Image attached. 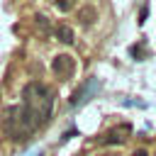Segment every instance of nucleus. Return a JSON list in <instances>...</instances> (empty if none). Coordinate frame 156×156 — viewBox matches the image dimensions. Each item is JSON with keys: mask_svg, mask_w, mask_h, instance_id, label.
Here are the masks:
<instances>
[{"mask_svg": "<svg viewBox=\"0 0 156 156\" xmlns=\"http://www.w3.org/2000/svg\"><path fill=\"white\" fill-rule=\"evenodd\" d=\"M22 105H24V107L29 110V115L41 124V122H46V119L51 117V110H54V93H51L46 85L32 80V83H27L24 90H22Z\"/></svg>", "mask_w": 156, "mask_h": 156, "instance_id": "obj_1", "label": "nucleus"}, {"mask_svg": "<svg viewBox=\"0 0 156 156\" xmlns=\"http://www.w3.org/2000/svg\"><path fill=\"white\" fill-rule=\"evenodd\" d=\"M37 119L29 115V110L22 105V107H17V105H12V107H7V112H5V122H2V127H5V134L10 136V139H15V141H20V139H27L34 129H37Z\"/></svg>", "mask_w": 156, "mask_h": 156, "instance_id": "obj_2", "label": "nucleus"}, {"mask_svg": "<svg viewBox=\"0 0 156 156\" xmlns=\"http://www.w3.org/2000/svg\"><path fill=\"white\" fill-rule=\"evenodd\" d=\"M132 156H149V151H146V149H136Z\"/></svg>", "mask_w": 156, "mask_h": 156, "instance_id": "obj_10", "label": "nucleus"}, {"mask_svg": "<svg viewBox=\"0 0 156 156\" xmlns=\"http://www.w3.org/2000/svg\"><path fill=\"white\" fill-rule=\"evenodd\" d=\"M78 20H80L83 27H90V24L98 20V10L90 7V5H88V7H80V10H78Z\"/></svg>", "mask_w": 156, "mask_h": 156, "instance_id": "obj_5", "label": "nucleus"}, {"mask_svg": "<svg viewBox=\"0 0 156 156\" xmlns=\"http://www.w3.org/2000/svg\"><path fill=\"white\" fill-rule=\"evenodd\" d=\"M146 15H149V7H141V15H139V24L146 22Z\"/></svg>", "mask_w": 156, "mask_h": 156, "instance_id": "obj_9", "label": "nucleus"}, {"mask_svg": "<svg viewBox=\"0 0 156 156\" xmlns=\"http://www.w3.org/2000/svg\"><path fill=\"white\" fill-rule=\"evenodd\" d=\"M54 5H56L58 12H71L76 7V0H54Z\"/></svg>", "mask_w": 156, "mask_h": 156, "instance_id": "obj_8", "label": "nucleus"}, {"mask_svg": "<svg viewBox=\"0 0 156 156\" xmlns=\"http://www.w3.org/2000/svg\"><path fill=\"white\" fill-rule=\"evenodd\" d=\"M56 39L61 44H73V29L68 24H58L56 27Z\"/></svg>", "mask_w": 156, "mask_h": 156, "instance_id": "obj_6", "label": "nucleus"}, {"mask_svg": "<svg viewBox=\"0 0 156 156\" xmlns=\"http://www.w3.org/2000/svg\"><path fill=\"white\" fill-rule=\"evenodd\" d=\"M129 134H132V127H129V124H119V127L110 129V132L100 139V144H102V146H110V144H124Z\"/></svg>", "mask_w": 156, "mask_h": 156, "instance_id": "obj_4", "label": "nucleus"}, {"mask_svg": "<svg viewBox=\"0 0 156 156\" xmlns=\"http://www.w3.org/2000/svg\"><path fill=\"white\" fill-rule=\"evenodd\" d=\"M51 71L58 76V78H71L73 76V71H76V61L68 56V54H58V56H54V61H51Z\"/></svg>", "mask_w": 156, "mask_h": 156, "instance_id": "obj_3", "label": "nucleus"}, {"mask_svg": "<svg viewBox=\"0 0 156 156\" xmlns=\"http://www.w3.org/2000/svg\"><path fill=\"white\" fill-rule=\"evenodd\" d=\"M93 85H95V83H88V85H83L80 90H76L73 98H71V105H80V102H85V100H88L85 95H88V90H93Z\"/></svg>", "mask_w": 156, "mask_h": 156, "instance_id": "obj_7", "label": "nucleus"}, {"mask_svg": "<svg viewBox=\"0 0 156 156\" xmlns=\"http://www.w3.org/2000/svg\"><path fill=\"white\" fill-rule=\"evenodd\" d=\"M98 156H117V154H112V151H107V154H98Z\"/></svg>", "mask_w": 156, "mask_h": 156, "instance_id": "obj_11", "label": "nucleus"}]
</instances>
